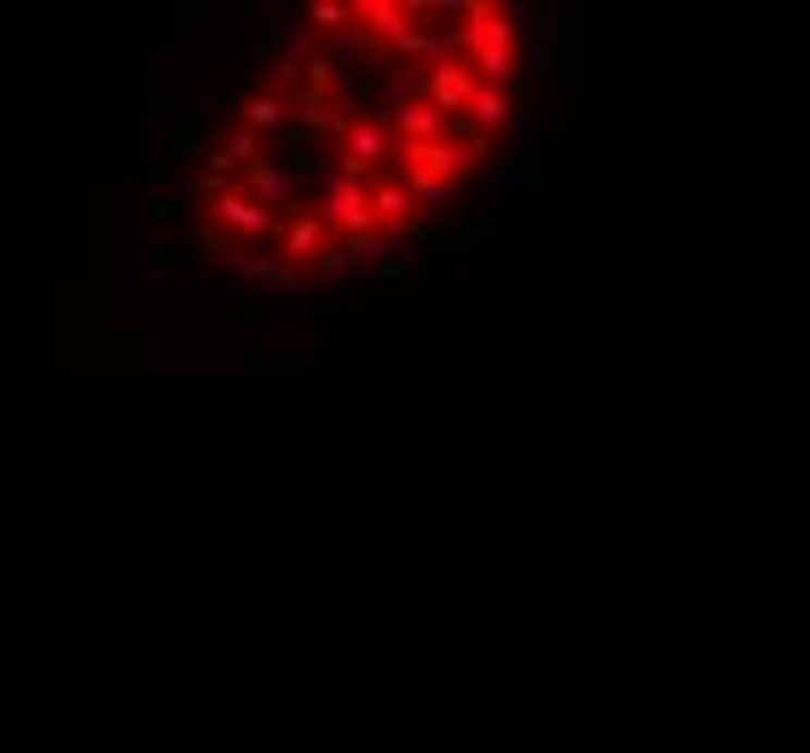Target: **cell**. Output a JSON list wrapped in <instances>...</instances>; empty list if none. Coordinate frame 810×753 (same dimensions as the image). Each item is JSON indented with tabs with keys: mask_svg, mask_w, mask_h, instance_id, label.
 <instances>
[{
	"mask_svg": "<svg viewBox=\"0 0 810 753\" xmlns=\"http://www.w3.org/2000/svg\"><path fill=\"white\" fill-rule=\"evenodd\" d=\"M475 87H481V76H475V64L464 59V52H446L440 64L422 70V99H429L440 117H464L469 99H475Z\"/></svg>",
	"mask_w": 810,
	"mask_h": 753,
	"instance_id": "cell-6",
	"label": "cell"
},
{
	"mask_svg": "<svg viewBox=\"0 0 810 753\" xmlns=\"http://www.w3.org/2000/svg\"><path fill=\"white\" fill-rule=\"evenodd\" d=\"M365 192H371V220H377V232H382V238H412V232H422L417 197L405 192V180H400V174H377Z\"/></svg>",
	"mask_w": 810,
	"mask_h": 753,
	"instance_id": "cell-7",
	"label": "cell"
},
{
	"mask_svg": "<svg viewBox=\"0 0 810 753\" xmlns=\"http://www.w3.org/2000/svg\"><path fill=\"white\" fill-rule=\"evenodd\" d=\"M336 250V238H330V227L319 220V209H290L279 220V262L284 267H296V272H319L324 267V255Z\"/></svg>",
	"mask_w": 810,
	"mask_h": 753,
	"instance_id": "cell-4",
	"label": "cell"
},
{
	"mask_svg": "<svg viewBox=\"0 0 810 753\" xmlns=\"http://www.w3.org/2000/svg\"><path fill=\"white\" fill-rule=\"evenodd\" d=\"M319 220L330 227V238H336V244H359V238L377 232V220H371V192H365L359 180H347V174H330L324 192H319Z\"/></svg>",
	"mask_w": 810,
	"mask_h": 753,
	"instance_id": "cell-3",
	"label": "cell"
},
{
	"mask_svg": "<svg viewBox=\"0 0 810 753\" xmlns=\"http://www.w3.org/2000/svg\"><path fill=\"white\" fill-rule=\"evenodd\" d=\"M209 227H220L226 238H272L279 232V215H272L267 204H255L244 180H226V186L214 192V204H209Z\"/></svg>",
	"mask_w": 810,
	"mask_h": 753,
	"instance_id": "cell-5",
	"label": "cell"
},
{
	"mask_svg": "<svg viewBox=\"0 0 810 753\" xmlns=\"http://www.w3.org/2000/svg\"><path fill=\"white\" fill-rule=\"evenodd\" d=\"M220 157H226L232 169H255V162H261V134H249L244 122H232L226 134H220Z\"/></svg>",
	"mask_w": 810,
	"mask_h": 753,
	"instance_id": "cell-12",
	"label": "cell"
},
{
	"mask_svg": "<svg viewBox=\"0 0 810 753\" xmlns=\"http://www.w3.org/2000/svg\"><path fill=\"white\" fill-rule=\"evenodd\" d=\"M457 52L475 64V76L487 87H515L521 76V29H515V12L510 7H464V29H457Z\"/></svg>",
	"mask_w": 810,
	"mask_h": 753,
	"instance_id": "cell-1",
	"label": "cell"
},
{
	"mask_svg": "<svg viewBox=\"0 0 810 753\" xmlns=\"http://www.w3.org/2000/svg\"><path fill=\"white\" fill-rule=\"evenodd\" d=\"M464 122L475 127L481 139H492V134H504V127L515 122V99L504 94V87H475V99H469V110H464Z\"/></svg>",
	"mask_w": 810,
	"mask_h": 753,
	"instance_id": "cell-9",
	"label": "cell"
},
{
	"mask_svg": "<svg viewBox=\"0 0 810 753\" xmlns=\"http://www.w3.org/2000/svg\"><path fill=\"white\" fill-rule=\"evenodd\" d=\"M394 157H400V139L389 134V122L371 117V110H347L342 127H336V162H342L336 174L371 186L377 174H389Z\"/></svg>",
	"mask_w": 810,
	"mask_h": 753,
	"instance_id": "cell-2",
	"label": "cell"
},
{
	"mask_svg": "<svg viewBox=\"0 0 810 753\" xmlns=\"http://www.w3.org/2000/svg\"><path fill=\"white\" fill-rule=\"evenodd\" d=\"M389 134L400 145H434V139H452V122L440 117L429 99H405L389 110Z\"/></svg>",
	"mask_w": 810,
	"mask_h": 753,
	"instance_id": "cell-8",
	"label": "cell"
},
{
	"mask_svg": "<svg viewBox=\"0 0 810 753\" xmlns=\"http://www.w3.org/2000/svg\"><path fill=\"white\" fill-rule=\"evenodd\" d=\"M244 186H249V197H255V204H267L272 215H290V209H302L296 204V186H290V174L284 169H272V162L261 157V162H255V169H244Z\"/></svg>",
	"mask_w": 810,
	"mask_h": 753,
	"instance_id": "cell-10",
	"label": "cell"
},
{
	"mask_svg": "<svg viewBox=\"0 0 810 753\" xmlns=\"http://www.w3.org/2000/svg\"><path fill=\"white\" fill-rule=\"evenodd\" d=\"M290 117H296V110H290V99H279V94H249L244 105H237V122L249 127V134H279V127H290Z\"/></svg>",
	"mask_w": 810,
	"mask_h": 753,
	"instance_id": "cell-11",
	"label": "cell"
},
{
	"mask_svg": "<svg viewBox=\"0 0 810 753\" xmlns=\"http://www.w3.org/2000/svg\"><path fill=\"white\" fill-rule=\"evenodd\" d=\"M307 24L319 35H354V7H342V0H319V7L307 12Z\"/></svg>",
	"mask_w": 810,
	"mask_h": 753,
	"instance_id": "cell-13",
	"label": "cell"
}]
</instances>
